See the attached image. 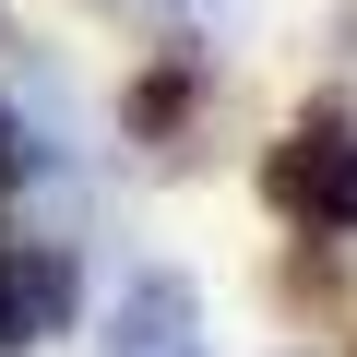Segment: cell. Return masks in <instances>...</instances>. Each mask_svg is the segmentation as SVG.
<instances>
[{
	"mask_svg": "<svg viewBox=\"0 0 357 357\" xmlns=\"http://www.w3.org/2000/svg\"><path fill=\"white\" fill-rule=\"evenodd\" d=\"M262 203H274L286 227H310V238H357V119H345L333 96L298 107L286 143L262 155Z\"/></svg>",
	"mask_w": 357,
	"mask_h": 357,
	"instance_id": "6da1fadb",
	"label": "cell"
},
{
	"mask_svg": "<svg viewBox=\"0 0 357 357\" xmlns=\"http://www.w3.org/2000/svg\"><path fill=\"white\" fill-rule=\"evenodd\" d=\"M107 357H215V345H203L191 274H131L119 310H107Z\"/></svg>",
	"mask_w": 357,
	"mask_h": 357,
	"instance_id": "7a4b0ae2",
	"label": "cell"
},
{
	"mask_svg": "<svg viewBox=\"0 0 357 357\" xmlns=\"http://www.w3.org/2000/svg\"><path fill=\"white\" fill-rule=\"evenodd\" d=\"M72 310V262L60 250H0V345H36V321H60Z\"/></svg>",
	"mask_w": 357,
	"mask_h": 357,
	"instance_id": "3957f363",
	"label": "cell"
},
{
	"mask_svg": "<svg viewBox=\"0 0 357 357\" xmlns=\"http://www.w3.org/2000/svg\"><path fill=\"white\" fill-rule=\"evenodd\" d=\"M191 84H203L191 60H167V72H155V84L131 96V119H143V131H178V107H191Z\"/></svg>",
	"mask_w": 357,
	"mask_h": 357,
	"instance_id": "277c9868",
	"label": "cell"
},
{
	"mask_svg": "<svg viewBox=\"0 0 357 357\" xmlns=\"http://www.w3.org/2000/svg\"><path fill=\"white\" fill-rule=\"evenodd\" d=\"M13 191H24V119L0 107V203H13Z\"/></svg>",
	"mask_w": 357,
	"mask_h": 357,
	"instance_id": "5b68a950",
	"label": "cell"
}]
</instances>
